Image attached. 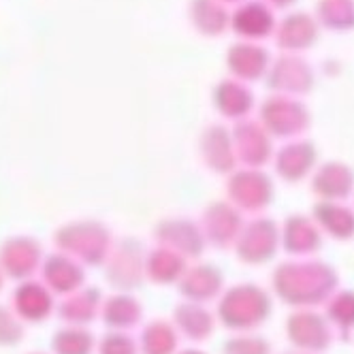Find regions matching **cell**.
<instances>
[{"mask_svg": "<svg viewBox=\"0 0 354 354\" xmlns=\"http://www.w3.org/2000/svg\"><path fill=\"white\" fill-rule=\"evenodd\" d=\"M177 322L188 333V337H205V333H209V316L198 312L196 308L190 306H182L177 310Z\"/></svg>", "mask_w": 354, "mask_h": 354, "instance_id": "obj_11", "label": "cell"}, {"mask_svg": "<svg viewBox=\"0 0 354 354\" xmlns=\"http://www.w3.org/2000/svg\"><path fill=\"white\" fill-rule=\"evenodd\" d=\"M259 11H257V7H248V9L239 11L237 17H235V28L239 32H248V35H254L257 30H261L263 19H261V13Z\"/></svg>", "mask_w": 354, "mask_h": 354, "instance_id": "obj_14", "label": "cell"}, {"mask_svg": "<svg viewBox=\"0 0 354 354\" xmlns=\"http://www.w3.org/2000/svg\"><path fill=\"white\" fill-rule=\"evenodd\" d=\"M141 316V308L131 297H113L105 306V318L111 326H131Z\"/></svg>", "mask_w": 354, "mask_h": 354, "instance_id": "obj_7", "label": "cell"}, {"mask_svg": "<svg viewBox=\"0 0 354 354\" xmlns=\"http://www.w3.org/2000/svg\"><path fill=\"white\" fill-rule=\"evenodd\" d=\"M188 19L192 26L207 37H216L226 26V13L220 0H192L188 5Z\"/></svg>", "mask_w": 354, "mask_h": 354, "instance_id": "obj_2", "label": "cell"}, {"mask_svg": "<svg viewBox=\"0 0 354 354\" xmlns=\"http://www.w3.org/2000/svg\"><path fill=\"white\" fill-rule=\"evenodd\" d=\"M184 354H196L194 350H188V352H184Z\"/></svg>", "mask_w": 354, "mask_h": 354, "instance_id": "obj_16", "label": "cell"}, {"mask_svg": "<svg viewBox=\"0 0 354 354\" xmlns=\"http://www.w3.org/2000/svg\"><path fill=\"white\" fill-rule=\"evenodd\" d=\"M58 241L62 248H68V252H77L86 259V248H90L92 263H98L107 254V231L94 224H77L68 226L66 231H60Z\"/></svg>", "mask_w": 354, "mask_h": 354, "instance_id": "obj_1", "label": "cell"}, {"mask_svg": "<svg viewBox=\"0 0 354 354\" xmlns=\"http://www.w3.org/2000/svg\"><path fill=\"white\" fill-rule=\"evenodd\" d=\"M147 269H149V275L154 277L158 282H169L173 277L182 271V259L177 252L173 250H167V248H160L158 252H154L147 263Z\"/></svg>", "mask_w": 354, "mask_h": 354, "instance_id": "obj_6", "label": "cell"}, {"mask_svg": "<svg viewBox=\"0 0 354 354\" xmlns=\"http://www.w3.org/2000/svg\"><path fill=\"white\" fill-rule=\"evenodd\" d=\"M100 354H135V344L122 333H111L100 344Z\"/></svg>", "mask_w": 354, "mask_h": 354, "instance_id": "obj_13", "label": "cell"}, {"mask_svg": "<svg viewBox=\"0 0 354 354\" xmlns=\"http://www.w3.org/2000/svg\"><path fill=\"white\" fill-rule=\"evenodd\" d=\"M82 269L64 257H52L45 265V280L54 290L68 292L82 284Z\"/></svg>", "mask_w": 354, "mask_h": 354, "instance_id": "obj_5", "label": "cell"}, {"mask_svg": "<svg viewBox=\"0 0 354 354\" xmlns=\"http://www.w3.org/2000/svg\"><path fill=\"white\" fill-rule=\"evenodd\" d=\"M54 348L58 354H90L92 337L86 331H77V328H68V331H60Z\"/></svg>", "mask_w": 354, "mask_h": 354, "instance_id": "obj_10", "label": "cell"}, {"mask_svg": "<svg viewBox=\"0 0 354 354\" xmlns=\"http://www.w3.org/2000/svg\"><path fill=\"white\" fill-rule=\"evenodd\" d=\"M15 308L17 314H21L26 320H43L52 310V301H49V295L43 286L26 282L15 290Z\"/></svg>", "mask_w": 354, "mask_h": 354, "instance_id": "obj_4", "label": "cell"}, {"mask_svg": "<svg viewBox=\"0 0 354 354\" xmlns=\"http://www.w3.org/2000/svg\"><path fill=\"white\" fill-rule=\"evenodd\" d=\"M243 100V92L233 86V84H222L216 92V103L222 111H229V115H233V111L239 109Z\"/></svg>", "mask_w": 354, "mask_h": 354, "instance_id": "obj_12", "label": "cell"}, {"mask_svg": "<svg viewBox=\"0 0 354 354\" xmlns=\"http://www.w3.org/2000/svg\"><path fill=\"white\" fill-rule=\"evenodd\" d=\"M21 337V326L13 320V316L0 310V344H13Z\"/></svg>", "mask_w": 354, "mask_h": 354, "instance_id": "obj_15", "label": "cell"}, {"mask_svg": "<svg viewBox=\"0 0 354 354\" xmlns=\"http://www.w3.org/2000/svg\"><path fill=\"white\" fill-rule=\"evenodd\" d=\"M175 350V331L165 322H154L143 337L145 354H173Z\"/></svg>", "mask_w": 354, "mask_h": 354, "instance_id": "obj_8", "label": "cell"}, {"mask_svg": "<svg viewBox=\"0 0 354 354\" xmlns=\"http://www.w3.org/2000/svg\"><path fill=\"white\" fill-rule=\"evenodd\" d=\"M96 308H98V295L90 290L68 299L62 308V316L73 322H84V320H92Z\"/></svg>", "mask_w": 354, "mask_h": 354, "instance_id": "obj_9", "label": "cell"}, {"mask_svg": "<svg viewBox=\"0 0 354 354\" xmlns=\"http://www.w3.org/2000/svg\"><path fill=\"white\" fill-rule=\"evenodd\" d=\"M0 261L11 275H28L39 263V245L28 239H13L0 252Z\"/></svg>", "mask_w": 354, "mask_h": 354, "instance_id": "obj_3", "label": "cell"}]
</instances>
